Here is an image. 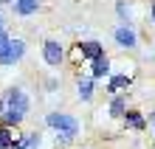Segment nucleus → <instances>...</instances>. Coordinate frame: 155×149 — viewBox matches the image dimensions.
I'll return each mask as SVG.
<instances>
[{
	"label": "nucleus",
	"instance_id": "1a4fd4ad",
	"mask_svg": "<svg viewBox=\"0 0 155 149\" xmlns=\"http://www.w3.org/2000/svg\"><path fill=\"white\" fill-rule=\"evenodd\" d=\"M12 11L17 17H31L40 11V0H14L12 3Z\"/></svg>",
	"mask_w": 155,
	"mask_h": 149
},
{
	"label": "nucleus",
	"instance_id": "9b49d317",
	"mask_svg": "<svg viewBox=\"0 0 155 149\" xmlns=\"http://www.w3.org/2000/svg\"><path fill=\"white\" fill-rule=\"evenodd\" d=\"M93 87H96V82L90 79V76H79V82H76L79 101H90V99H93Z\"/></svg>",
	"mask_w": 155,
	"mask_h": 149
},
{
	"label": "nucleus",
	"instance_id": "9d476101",
	"mask_svg": "<svg viewBox=\"0 0 155 149\" xmlns=\"http://www.w3.org/2000/svg\"><path fill=\"white\" fill-rule=\"evenodd\" d=\"M121 121L130 129H147L150 124H147V118H144V113H138V110H127V113L121 115Z\"/></svg>",
	"mask_w": 155,
	"mask_h": 149
},
{
	"label": "nucleus",
	"instance_id": "2eb2a0df",
	"mask_svg": "<svg viewBox=\"0 0 155 149\" xmlns=\"http://www.w3.org/2000/svg\"><path fill=\"white\" fill-rule=\"evenodd\" d=\"M116 14L121 23H130V6L124 3V0H116Z\"/></svg>",
	"mask_w": 155,
	"mask_h": 149
},
{
	"label": "nucleus",
	"instance_id": "5701e85b",
	"mask_svg": "<svg viewBox=\"0 0 155 149\" xmlns=\"http://www.w3.org/2000/svg\"><path fill=\"white\" fill-rule=\"evenodd\" d=\"M14 3V0H0V6H12Z\"/></svg>",
	"mask_w": 155,
	"mask_h": 149
},
{
	"label": "nucleus",
	"instance_id": "aec40b11",
	"mask_svg": "<svg viewBox=\"0 0 155 149\" xmlns=\"http://www.w3.org/2000/svg\"><path fill=\"white\" fill-rule=\"evenodd\" d=\"M147 124H150V127H152V132H155V113H152V115H150V118H147Z\"/></svg>",
	"mask_w": 155,
	"mask_h": 149
},
{
	"label": "nucleus",
	"instance_id": "423d86ee",
	"mask_svg": "<svg viewBox=\"0 0 155 149\" xmlns=\"http://www.w3.org/2000/svg\"><path fill=\"white\" fill-rule=\"evenodd\" d=\"M107 76H110V57L102 53V57H96L90 62V79L99 82V79H107Z\"/></svg>",
	"mask_w": 155,
	"mask_h": 149
},
{
	"label": "nucleus",
	"instance_id": "6e6552de",
	"mask_svg": "<svg viewBox=\"0 0 155 149\" xmlns=\"http://www.w3.org/2000/svg\"><path fill=\"white\" fill-rule=\"evenodd\" d=\"M130 85H133V79L127 76V73H110V76H107V85H104V90L116 96L118 90H127Z\"/></svg>",
	"mask_w": 155,
	"mask_h": 149
},
{
	"label": "nucleus",
	"instance_id": "39448f33",
	"mask_svg": "<svg viewBox=\"0 0 155 149\" xmlns=\"http://www.w3.org/2000/svg\"><path fill=\"white\" fill-rule=\"evenodd\" d=\"M74 48H76V53H79L82 62H93L96 57H102V53H104V45L99 42V40H79Z\"/></svg>",
	"mask_w": 155,
	"mask_h": 149
},
{
	"label": "nucleus",
	"instance_id": "f3484780",
	"mask_svg": "<svg viewBox=\"0 0 155 149\" xmlns=\"http://www.w3.org/2000/svg\"><path fill=\"white\" fill-rule=\"evenodd\" d=\"M57 87H59V82H57V79H48V82H45V90H48V93H54Z\"/></svg>",
	"mask_w": 155,
	"mask_h": 149
},
{
	"label": "nucleus",
	"instance_id": "7ed1b4c3",
	"mask_svg": "<svg viewBox=\"0 0 155 149\" xmlns=\"http://www.w3.org/2000/svg\"><path fill=\"white\" fill-rule=\"evenodd\" d=\"M23 57H25V40L12 37V42L0 51V65H3V68H12V65L23 62Z\"/></svg>",
	"mask_w": 155,
	"mask_h": 149
},
{
	"label": "nucleus",
	"instance_id": "f257e3e1",
	"mask_svg": "<svg viewBox=\"0 0 155 149\" xmlns=\"http://www.w3.org/2000/svg\"><path fill=\"white\" fill-rule=\"evenodd\" d=\"M45 127L54 129V135H57V146H68L79 135V118L71 115V113H62V110H54V113L45 115Z\"/></svg>",
	"mask_w": 155,
	"mask_h": 149
},
{
	"label": "nucleus",
	"instance_id": "0eeeda50",
	"mask_svg": "<svg viewBox=\"0 0 155 149\" xmlns=\"http://www.w3.org/2000/svg\"><path fill=\"white\" fill-rule=\"evenodd\" d=\"M113 40H116L118 45H121V48H135V45H138V37H135V31H133L127 23H121V25L116 28Z\"/></svg>",
	"mask_w": 155,
	"mask_h": 149
},
{
	"label": "nucleus",
	"instance_id": "a211bd4d",
	"mask_svg": "<svg viewBox=\"0 0 155 149\" xmlns=\"http://www.w3.org/2000/svg\"><path fill=\"white\" fill-rule=\"evenodd\" d=\"M8 149H25V144H23V138H14V144L8 146Z\"/></svg>",
	"mask_w": 155,
	"mask_h": 149
},
{
	"label": "nucleus",
	"instance_id": "ddd939ff",
	"mask_svg": "<svg viewBox=\"0 0 155 149\" xmlns=\"http://www.w3.org/2000/svg\"><path fill=\"white\" fill-rule=\"evenodd\" d=\"M14 127H3V124H0V149H8V146H12L14 144Z\"/></svg>",
	"mask_w": 155,
	"mask_h": 149
},
{
	"label": "nucleus",
	"instance_id": "4468645a",
	"mask_svg": "<svg viewBox=\"0 0 155 149\" xmlns=\"http://www.w3.org/2000/svg\"><path fill=\"white\" fill-rule=\"evenodd\" d=\"M23 144H25V149H40L42 135L40 132H28V135H23Z\"/></svg>",
	"mask_w": 155,
	"mask_h": 149
},
{
	"label": "nucleus",
	"instance_id": "6ab92c4d",
	"mask_svg": "<svg viewBox=\"0 0 155 149\" xmlns=\"http://www.w3.org/2000/svg\"><path fill=\"white\" fill-rule=\"evenodd\" d=\"M150 20L155 23V0H152V6H150Z\"/></svg>",
	"mask_w": 155,
	"mask_h": 149
},
{
	"label": "nucleus",
	"instance_id": "412c9836",
	"mask_svg": "<svg viewBox=\"0 0 155 149\" xmlns=\"http://www.w3.org/2000/svg\"><path fill=\"white\" fill-rule=\"evenodd\" d=\"M0 28H6V14H3V8H0Z\"/></svg>",
	"mask_w": 155,
	"mask_h": 149
},
{
	"label": "nucleus",
	"instance_id": "20e7f679",
	"mask_svg": "<svg viewBox=\"0 0 155 149\" xmlns=\"http://www.w3.org/2000/svg\"><path fill=\"white\" fill-rule=\"evenodd\" d=\"M42 59L45 65H51V68H59L62 62H65V48H62L59 40H45L42 42Z\"/></svg>",
	"mask_w": 155,
	"mask_h": 149
},
{
	"label": "nucleus",
	"instance_id": "f03ea898",
	"mask_svg": "<svg viewBox=\"0 0 155 149\" xmlns=\"http://www.w3.org/2000/svg\"><path fill=\"white\" fill-rule=\"evenodd\" d=\"M3 101H6L8 110H20V113H25V115H28V110H31V96L20 85H12V87H8L3 93Z\"/></svg>",
	"mask_w": 155,
	"mask_h": 149
},
{
	"label": "nucleus",
	"instance_id": "f8f14e48",
	"mask_svg": "<svg viewBox=\"0 0 155 149\" xmlns=\"http://www.w3.org/2000/svg\"><path fill=\"white\" fill-rule=\"evenodd\" d=\"M107 113H110V118H121V115L127 113V99H124V96H113Z\"/></svg>",
	"mask_w": 155,
	"mask_h": 149
},
{
	"label": "nucleus",
	"instance_id": "dca6fc26",
	"mask_svg": "<svg viewBox=\"0 0 155 149\" xmlns=\"http://www.w3.org/2000/svg\"><path fill=\"white\" fill-rule=\"evenodd\" d=\"M8 42H12V34H8V28H0V51H3Z\"/></svg>",
	"mask_w": 155,
	"mask_h": 149
},
{
	"label": "nucleus",
	"instance_id": "4be33fe9",
	"mask_svg": "<svg viewBox=\"0 0 155 149\" xmlns=\"http://www.w3.org/2000/svg\"><path fill=\"white\" fill-rule=\"evenodd\" d=\"M3 110H6V101H3V96H0V115H3Z\"/></svg>",
	"mask_w": 155,
	"mask_h": 149
}]
</instances>
